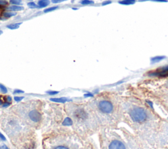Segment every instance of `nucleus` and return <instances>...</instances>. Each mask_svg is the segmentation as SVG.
Masks as SVG:
<instances>
[{"mask_svg": "<svg viewBox=\"0 0 168 149\" xmlns=\"http://www.w3.org/2000/svg\"><path fill=\"white\" fill-rule=\"evenodd\" d=\"M129 118L132 120L135 126L139 128L141 126H146L147 124H152L153 120H155L153 114L148 109L140 106H134L128 110Z\"/></svg>", "mask_w": 168, "mask_h": 149, "instance_id": "obj_2", "label": "nucleus"}, {"mask_svg": "<svg viewBox=\"0 0 168 149\" xmlns=\"http://www.w3.org/2000/svg\"><path fill=\"white\" fill-rule=\"evenodd\" d=\"M10 3L15 5H17L21 4L22 0H10Z\"/></svg>", "mask_w": 168, "mask_h": 149, "instance_id": "obj_15", "label": "nucleus"}, {"mask_svg": "<svg viewBox=\"0 0 168 149\" xmlns=\"http://www.w3.org/2000/svg\"><path fill=\"white\" fill-rule=\"evenodd\" d=\"M149 75L150 76L158 77L160 78L168 77V65L158 69L155 70V71L150 72Z\"/></svg>", "mask_w": 168, "mask_h": 149, "instance_id": "obj_4", "label": "nucleus"}, {"mask_svg": "<svg viewBox=\"0 0 168 149\" xmlns=\"http://www.w3.org/2000/svg\"><path fill=\"white\" fill-rule=\"evenodd\" d=\"M21 24V23H16V24H9L7 26V27L10 29H16L19 27V26Z\"/></svg>", "mask_w": 168, "mask_h": 149, "instance_id": "obj_12", "label": "nucleus"}, {"mask_svg": "<svg viewBox=\"0 0 168 149\" xmlns=\"http://www.w3.org/2000/svg\"><path fill=\"white\" fill-rule=\"evenodd\" d=\"M164 58L165 56H156L151 59V61L152 63H158L161 60H162V59H164Z\"/></svg>", "mask_w": 168, "mask_h": 149, "instance_id": "obj_11", "label": "nucleus"}, {"mask_svg": "<svg viewBox=\"0 0 168 149\" xmlns=\"http://www.w3.org/2000/svg\"><path fill=\"white\" fill-rule=\"evenodd\" d=\"M28 6L30 8H31V9H34V8H37L38 7V5H37L35 3H34V2H29L28 3Z\"/></svg>", "mask_w": 168, "mask_h": 149, "instance_id": "obj_16", "label": "nucleus"}, {"mask_svg": "<svg viewBox=\"0 0 168 149\" xmlns=\"http://www.w3.org/2000/svg\"><path fill=\"white\" fill-rule=\"evenodd\" d=\"M47 93L49 95H56L59 93V92H57V91H48V92H47Z\"/></svg>", "mask_w": 168, "mask_h": 149, "instance_id": "obj_20", "label": "nucleus"}, {"mask_svg": "<svg viewBox=\"0 0 168 149\" xmlns=\"http://www.w3.org/2000/svg\"><path fill=\"white\" fill-rule=\"evenodd\" d=\"M49 3H50L49 0H40V1H38V5L39 7L43 8L49 5Z\"/></svg>", "mask_w": 168, "mask_h": 149, "instance_id": "obj_6", "label": "nucleus"}, {"mask_svg": "<svg viewBox=\"0 0 168 149\" xmlns=\"http://www.w3.org/2000/svg\"><path fill=\"white\" fill-rule=\"evenodd\" d=\"M141 1H158V2H166V0H141Z\"/></svg>", "mask_w": 168, "mask_h": 149, "instance_id": "obj_23", "label": "nucleus"}, {"mask_svg": "<svg viewBox=\"0 0 168 149\" xmlns=\"http://www.w3.org/2000/svg\"><path fill=\"white\" fill-rule=\"evenodd\" d=\"M0 139H1L2 140H3V141L5 140V138L4 136L2 134H1V133H0Z\"/></svg>", "mask_w": 168, "mask_h": 149, "instance_id": "obj_28", "label": "nucleus"}, {"mask_svg": "<svg viewBox=\"0 0 168 149\" xmlns=\"http://www.w3.org/2000/svg\"><path fill=\"white\" fill-rule=\"evenodd\" d=\"M135 3V0H122V1H119V3L121 5H132Z\"/></svg>", "mask_w": 168, "mask_h": 149, "instance_id": "obj_9", "label": "nucleus"}, {"mask_svg": "<svg viewBox=\"0 0 168 149\" xmlns=\"http://www.w3.org/2000/svg\"><path fill=\"white\" fill-rule=\"evenodd\" d=\"M28 116L34 122H40L41 118V114L36 110H33V111L30 112Z\"/></svg>", "mask_w": 168, "mask_h": 149, "instance_id": "obj_5", "label": "nucleus"}, {"mask_svg": "<svg viewBox=\"0 0 168 149\" xmlns=\"http://www.w3.org/2000/svg\"><path fill=\"white\" fill-rule=\"evenodd\" d=\"M29 1H33V0H29Z\"/></svg>", "mask_w": 168, "mask_h": 149, "instance_id": "obj_32", "label": "nucleus"}, {"mask_svg": "<svg viewBox=\"0 0 168 149\" xmlns=\"http://www.w3.org/2000/svg\"><path fill=\"white\" fill-rule=\"evenodd\" d=\"M72 124H73L72 120L69 117H66L65 119H64V120L63 122V124L64 126H69L72 125Z\"/></svg>", "mask_w": 168, "mask_h": 149, "instance_id": "obj_10", "label": "nucleus"}, {"mask_svg": "<svg viewBox=\"0 0 168 149\" xmlns=\"http://www.w3.org/2000/svg\"><path fill=\"white\" fill-rule=\"evenodd\" d=\"M11 101H12V99H11V98L10 97V96H7V98H6V102L10 103V104H11Z\"/></svg>", "mask_w": 168, "mask_h": 149, "instance_id": "obj_24", "label": "nucleus"}, {"mask_svg": "<svg viewBox=\"0 0 168 149\" xmlns=\"http://www.w3.org/2000/svg\"><path fill=\"white\" fill-rule=\"evenodd\" d=\"M7 10L11 11H22L24 10V7L18 5H12L9 7L7 8Z\"/></svg>", "mask_w": 168, "mask_h": 149, "instance_id": "obj_8", "label": "nucleus"}, {"mask_svg": "<svg viewBox=\"0 0 168 149\" xmlns=\"http://www.w3.org/2000/svg\"><path fill=\"white\" fill-rule=\"evenodd\" d=\"M0 149H9V148L7 147L5 145H3V146H1V148H0Z\"/></svg>", "mask_w": 168, "mask_h": 149, "instance_id": "obj_30", "label": "nucleus"}, {"mask_svg": "<svg viewBox=\"0 0 168 149\" xmlns=\"http://www.w3.org/2000/svg\"><path fill=\"white\" fill-rule=\"evenodd\" d=\"M110 3H111V1H106L105 2H103L102 5H109Z\"/></svg>", "mask_w": 168, "mask_h": 149, "instance_id": "obj_26", "label": "nucleus"}, {"mask_svg": "<svg viewBox=\"0 0 168 149\" xmlns=\"http://www.w3.org/2000/svg\"><path fill=\"white\" fill-rule=\"evenodd\" d=\"M23 99H24V97H20V96H15V100L17 102H19Z\"/></svg>", "mask_w": 168, "mask_h": 149, "instance_id": "obj_19", "label": "nucleus"}, {"mask_svg": "<svg viewBox=\"0 0 168 149\" xmlns=\"http://www.w3.org/2000/svg\"><path fill=\"white\" fill-rule=\"evenodd\" d=\"M57 9H58V7L57 6H55V7H49L48 9H46L44 10V13H49V12H51L53 11H55Z\"/></svg>", "mask_w": 168, "mask_h": 149, "instance_id": "obj_14", "label": "nucleus"}, {"mask_svg": "<svg viewBox=\"0 0 168 149\" xmlns=\"http://www.w3.org/2000/svg\"><path fill=\"white\" fill-rule=\"evenodd\" d=\"M7 5V2L5 0H0V5Z\"/></svg>", "mask_w": 168, "mask_h": 149, "instance_id": "obj_21", "label": "nucleus"}, {"mask_svg": "<svg viewBox=\"0 0 168 149\" xmlns=\"http://www.w3.org/2000/svg\"><path fill=\"white\" fill-rule=\"evenodd\" d=\"M96 115L100 120V117L105 118L111 114H113L114 112V107L110 101L103 100H101L96 104V109H93Z\"/></svg>", "mask_w": 168, "mask_h": 149, "instance_id": "obj_3", "label": "nucleus"}, {"mask_svg": "<svg viewBox=\"0 0 168 149\" xmlns=\"http://www.w3.org/2000/svg\"><path fill=\"white\" fill-rule=\"evenodd\" d=\"M1 96H0V105H3V104H4L5 102H3V100H2V99H1Z\"/></svg>", "mask_w": 168, "mask_h": 149, "instance_id": "obj_29", "label": "nucleus"}, {"mask_svg": "<svg viewBox=\"0 0 168 149\" xmlns=\"http://www.w3.org/2000/svg\"><path fill=\"white\" fill-rule=\"evenodd\" d=\"M50 100L51 102H56V103H65L69 101L68 99L66 98H51Z\"/></svg>", "mask_w": 168, "mask_h": 149, "instance_id": "obj_7", "label": "nucleus"}, {"mask_svg": "<svg viewBox=\"0 0 168 149\" xmlns=\"http://www.w3.org/2000/svg\"><path fill=\"white\" fill-rule=\"evenodd\" d=\"M81 3L82 5H89L91 3H93V1H90V0H82L81 1Z\"/></svg>", "mask_w": 168, "mask_h": 149, "instance_id": "obj_18", "label": "nucleus"}, {"mask_svg": "<svg viewBox=\"0 0 168 149\" xmlns=\"http://www.w3.org/2000/svg\"><path fill=\"white\" fill-rule=\"evenodd\" d=\"M2 33H3V32H2V31L1 30V29H0V35H1V34H2Z\"/></svg>", "mask_w": 168, "mask_h": 149, "instance_id": "obj_31", "label": "nucleus"}, {"mask_svg": "<svg viewBox=\"0 0 168 149\" xmlns=\"http://www.w3.org/2000/svg\"><path fill=\"white\" fill-rule=\"evenodd\" d=\"M0 90H1V91L2 92L4 93V94H5V93L7 92V90L6 87L5 86H3V84H0Z\"/></svg>", "mask_w": 168, "mask_h": 149, "instance_id": "obj_17", "label": "nucleus"}, {"mask_svg": "<svg viewBox=\"0 0 168 149\" xmlns=\"http://www.w3.org/2000/svg\"><path fill=\"white\" fill-rule=\"evenodd\" d=\"M9 105H10V103L6 102H5L3 105H2V106H3V107H7L8 106H9Z\"/></svg>", "mask_w": 168, "mask_h": 149, "instance_id": "obj_25", "label": "nucleus"}, {"mask_svg": "<svg viewBox=\"0 0 168 149\" xmlns=\"http://www.w3.org/2000/svg\"><path fill=\"white\" fill-rule=\"evenodd\" d=\"M64 1H66V0H52V2L53 3H61V2H63Z\"/></svg>", "mask_w": 168, "mask_h": 149, "instance_id": "obj_22", "label": "nucleus"}, {"mask_svg": "<svg viewBox=\"0 0 168 149\" xmlns=\"http://www.w3.org/2000/svg\"><path fill=\"white\" fill-rule=\"evenodd\" d=\"M17 15V13H14V12H6L3 13V16L5 18H9V17H14V16Z\"/></svg>", "mask_w": 168, "mask_h": 149, "instance_id": "obj_13", "label": "nucleus"}, {"mask_svg": "<svg viewBox=\"0 0 168 149\" xmlns=\"http://www.w3.org/2000/svg\"><path fill=\"white\" fill-rule=\"evenodd\" d=\"M99 141L100 149H147L138 137L123 130L102 132Z\"/></svg>", "mask_w": 168, "mask_h": 149, "instance_id": "obj_1", "label": "nucleus"}, {"mask_svg": "<svg viewBox=\"0 0 168 149\" xmlns=\"http://www.w3.org/2000/svg\"><path fill=\"white\" fill-rule=\"evenodd\" d=\"M18 93H24V91L20 90H16L14 92V94H18Z\"/></svg>", "mask_w": 168, "mask_h": 149, "instance_id": "obj_27", "label": "nucleus"}]
</instances>
